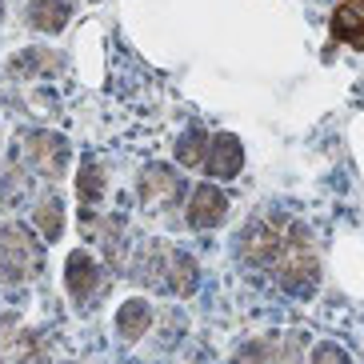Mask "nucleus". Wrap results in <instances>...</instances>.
I'll use <instances>...</instances> for the list:
<instances>
[{"label":"nucleus","instance_id":"3","mask_svg":"<svg viewBox=\"0 0 364 364\" xmlns=\"http://www.w3.org/2000/svg\"><path fill=\"white\" fill-rule=\"evenodd\" d=\"M21 152H24V161L36 164V168L48 172V176L65 168V140H56V136H44V132L24 136L21 140Z\"/></svg>","mask_w":364,"mask_h":364},{"label":"nucleus","instance_id":"8","mask_svg":"<svg viewBox=\"0 0 364 364\" xmlns=\"http://www.w3.org/2000/svg\"><path fill=\"white\" fill-rule=\"evenodd\" d=\"M240 168V144L232 136H216L213 140V156H208V172L216 176H232Z\"/></svg>","mask_w":364,"mask_h":364},{"label":"nucleus","instance_id":"4","mask_svg":"<svg viewBox=\"0 0 364 364\" xmlns=\"http://www.w3.org/2000/svg\"><path fill=\"white\" fill-rule=\"evenodd\" d=\"M225 208H228L225 193H220L216 184H200V188L193 193V208H188V216H193L196 228H208V225H216V220L225 216Z\"/></svg>","mask_w":364,"mask_h":364},{"label":"nucleus","instance_id":"10","mask_svg":"<svg viewBox=\"0 0 364 364\" xmlns=\"http://www.w3.org/2000/svg\"><path fill=\"white\" fill-rule=\"evenodd\" d=\"M80 196L85 200H97L100 196V168L97 164H85V172H80Z\"/></svg>","mask_w":364,"mask_h":364},{"label":"nucleus","instance_id":"9","mask_svg":"<svg viewBox=\"0 0 364 364\" xmlns=\"http://www.w3.org/2000/svg\"><path fill=\"white\" fill-rule=\"evenodd\" d=\"M36 220H41L44 236H60V200H56V196H48V200L36 208Z\"/></svg>","mask_w":364,"mask_h":364},{"label":"nucleus","instance_id":"5","mask_svg":"<svg viewBox=\"0 0 364 364\" xmlns=\"http://www.w3.org/2000/svg\"><path fill=\"white\" fill-rule=\"evenodd\" d=\"M144 200H149L152 208H164V204L181 200V184H176V176H172L168 168H149L144 172Z\"/></svg>","mask_w":364,"mask_h":364},{"label":"nucleus","instance_id":"1","mask_svg":"<svg viewBox=\"0 0 364 364\" xmlns=\"http://www.w3.org/2000/svg\"><path fill=\"white\" fill-rule=\"evenodd\" d=\"M41 264V248L24 228H4L0 232V280H24Z\"/></svg>","mask_w":364,"mask_h":364},{"label":"nucleus","instance_id":"2","mask_svg":"<svg viewBox=\"0 0 364 364\" xmlns=\"http://www.w3.org/2000/svg\"><path fill=\"white\" fill-rule=\"evenodd\" d=\"M68 289H73L76 304H88V300H97L105 292V280H100V268L97 260H88L85 252H76L68 260Z\"/></svg>","mask_w":364,"mask_h":364},{"label":"nucleus","instance_id":"7","mask_svg":"<svg viewBox=\"0 0 364 364\" xmlns=\"http://www.w3.org/2000/svg\"><path fill=\"white\" fill-rule=\"evenodd\" d=\"M152 324V309L144 304V300H129L124 309H120L117 316V332L124 336V341H140V332Z\"/></svg>","mask_w":364,"mask_h":364},{"label":"nucleus","instance_id":"6","mask_svg":"<svg viewBox=\"0 0 364 364\" xmlns=\"http://www.w3.org/2000/svg\"><path fill=\"white\" fill-rule=\"evenodd\" d=\"M68 16H73V0H33L28 4V21L36 28H65Z\"/></svg>","mask_w":364,"mask_h":364}]
</instances>
